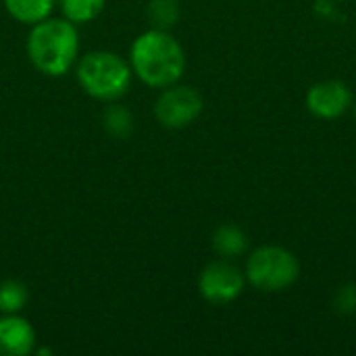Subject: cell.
I'll list each match as a JSON object with an SVG mask.
<instances>
[{
  "label": "cell",
  "mask_w": 356,
  "mask_h": 356,
  "mask_svg": "<svg viewBox=\"0 0 356 356\" xmlns=\"http://www.w3.org/2000/svg\"><path fill=\"white\" fill-rule=\"evenodd\" d=\"M134 75L150 88H167L177 83L186 69V54L179 42L165 29H148L140 33L129 50Z\"/></svg>",
  "instance_id": "6da1fadb"
},
{
  "label": "cell",
  "mask_w": 356,
  "mask_h": 356,
  "mask_svg": "<svg viewBox=\"0 0 356 356\" xmlns=\"http://www.w3.org/2000/svg\"><path fill=\"white\" fill-rule=\"evenodd\" d=\"M79 52V35L75 23L67 19H44L31 25L27 35L29 63L48 77L65 75Z\"/></svg>",
  "instance_id": "7a4b0ae2"
},
{
  "label": "cell",
  "mask_w": 356,
  "mask_h": 356,
  "mask_svg": "<svg viewBox=\"0 0 356 356\" xmlns=\"http://www.w3.org/2000/svg\"><path fill=\"white\" fill-rule=\"evenodd\" d=\"M131 65L123 56L111 50H94L88 52L77 65V81L81 90L104 102L119 100L127 94L131 86Z\"/></svg>",
  "instance_id": "3957f363"
},
{
  "label": "cell",
  "mask_w": 356,
  "mask_h": 356,
  "mask_svg": "<svg viewBox=\"0 0 356 356\" xmlns=\"http://www.w3.org/2000/svg\"><path fill=\"white\" fill-rule=\"evenodd\" d=\"M246 273L252 286H257L259 290L277 292L294 284V280L298 277V263L286 248L265 246L248 259Z\"/></svg>",
  "instance_id": "277c9868"
},
{
  "label": "cell",
  "mask_w": 356,
  "mask_h": 356,
  "mask_svg": "<svg viewBox=\"0 0 356 356\" xmlns=\"http://www.w3.org/2000/svg\"><path fill=\"white\" fill-rule=\"evenodd\" d=\"M202 113V96L190 86H167L154 102V117L167 129H184Z\"/></svg>",
  "instance_id": "5b68a950"
},
{
  "label": "cell",
  "mask_w": 356,
  "mask_h": 356,
  "mask_svg": "<svg viewBox=\"0 0 356 356\" xmlns=\"http://www.w3.org/2000/svg\"><path fill=\"white\" fill-rule=\"evenodd\" d=\"M198 288L204 300L213 305H227L240 296L244 288V280L234 265L225 261H215L209 267H204V271L200 273Z\"/></svg>",
  "instance_id": "8992f818"
},
{
  "label": "cell",
  "mask_w": 356,
  "mask_h": 356,
  "mask_svg": "<svg viewBox=\"0 0 356 356\" xmlns=\"http://www.w3.org/2000/svg\"><path fill=\"white\" fill-rule=\"evenodd\" d=\"M35 353V330L17 315L0 317V356H27Z\"/></svg>",
  "instance_id": "52a82bcc"
},
{
  "label": "cell",
  "mask_w": 356,
  "mask_h": 356,
  "mask_svg": "<svg viewBox=\"0 0 356 356\" xmlns=\"http://www.w3.org/2000/svg\"><path fill=\"white\" fill-rule=\"evenodd\" d=\"M309 108L321 119H336L350 106V90L342 81H323L309 92Z\"/></svg>",
  "instance_id": "ba28073f"
},
{
  "label": "cell",
  "mask_w": 356,
  "mask_h": 356,
  "mask_svg": "<svg viewBox=\"0 0 356 356\" xmlns=\"http://www.w3.org/2000/svg\"><path fill=\"white\" fill-rule=\"evenodd\" d=\"M54 0H4L8 15L25 25H35L50 17Z\"/></svg>",
  "instance_id": "9c48e42d"
},
{
  "label": "cell",
  "mask_w": 356,
  "mask_h": 356,
  "mask_svg": "<svg viewBox=\"0 0 356 356\" xmlns=\"http://www.w3.org/2000/svg\"><path fill=\"white\" fill-rule=\"evenodd\" d=\"M246 234L236 225H221L213 236V248L221 257H238L246 250Z\"/></svg>",
  "instance_id": "30bf717a"
},
{
  "label": "cell",
  "mask_w": 356,
  "mask_h": 356,
  "mask_svg": "<svg viewBox=\"0 0 356 356\" xmlns=\"http://www.w3.org/2000/svg\"><path fill=\"white\" fill-rule=\"evenodd\" d=\"M29 300V290L19 280H4L0 282V313L2 315H17L25 309Z\"/></svg>",
  "instance_id": "8fae6325"
},
{
  "label": "cell",
  "mask_w": 356,
  "mask_h": 356,
  "mask_svg": "<svg viewBox=\"0 0 356 356\" xmlns=\"http://www.w3.org/2000/svg\"><path fill=\"white\" fill-rule=\"evenodd\" d=\"M102 125L104 129L117 138V140H125L131 131H134V117L131 113L121 106V104H108L102 113Z\"/></svg>",
  "instance_id": "7c38bea8"
},
{
  "label": "cell",
  "mask_w": 356,
  "mask_h": 356,
  "mask_svg": "<svg viewBox=\"0 0 356 356\" xmlns=\"http://www.w3.org/2000/svg\"><path fill=\"white\" fill-rule=\"evenodd\" d=\"M104 4L106 0H60V10L67 21L77 25L94 21L102 13Z\"/></svg>",
  "instance_id": "4fadbf2b"
},
{
  "label": "cell",
  "mask_w": 356,
  "mask_h": 356,
  "mask_svg": "<svg viewBox=\"0 0 356 356\" xmlns=\"http://www.w3.org/2000/svg\"><path fill=\"white\" fill-rule=\"evenodd\" d=\"M148 19L154 25V29L169 31L179 19V2L177 0H150Z\"/></svg>",
  "instance_id": "5bb4252c"
},
{
  "label": "cell",
  "mask_w": 356,
  "mask_h": 356,
  "mask_svg": "<svg viewBox=\"0 0 356 356\" xmlns=\"http://www.w3.org/2000/svg\"><path fill=\"white\" fill-rule=\"evenodd\" d=\"M336 307H340V311H342V313H350V311H355V307H356L355 286H348V288H342V290H340Z\"/></svg>",
  "instance_id": "9a60e30c"
}]
</instances>
